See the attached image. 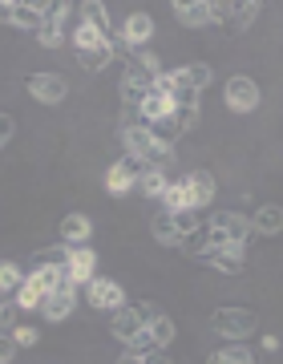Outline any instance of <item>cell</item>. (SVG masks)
<instances>
[{"instance_id": "7a4b0ae2", "label": "cell", "mask_w": 283, "mask_h": 364, "mask_svg": "<svg viewBox=\"0 0 283 364\" xmlns=\"http://www.w3.org/2000/svg\"><path fill=\"white\" fill-rule=\"evenodd\" d=\"M69 45H73V57H78L81 65L90 69V73H102L110 61H114V53H110V41L97 33V28H90L85 21H81L78 28H73V37H69Z\"/></svg>"}, {"instance_id": "7c38bea8", "label": "cell", "mask_w": 283, "mask_h": 364, "mask_svg": "<svg viewBox=\"0 0 283 364\" xmlns=\"http://www.w3.org/2000/svg\"><path fill=\"white\" fill-rule=\"evenodd\" d=\"M174 21L186 28H206V25H215V9H210V0H178L174 9Z\"/></svg>"}, {"instance_id": "f1b7e54d", "label": "cell", "mask_w": 283, "mask_h": 364, "mask_svg": "<svg viewBox=\"0 0 283 364\" xmlns=\"http://www.w3.org/2000/svg\"><path fill=\"white\" fill-rule=\"evenodd\" d=\"M138 186H142V195H146V198H158V203H162V195H166L170 178H166V170L150 166V170H146V174L138 178Z\"/></svg>"}, {"instance_id": "ac0fdd59", "label": "cell", "mask_w": 283, "mask_h": 364, "mask_svg": "<svg viewBox=\"0 0 283 364\" xmlns=\"http://www.w3.org/2000/svg\"><path fill=\"white\" fill-rule=\"evenodd\" d=\"M259 13H263V4H259V0H243V4H235V0H231V16L223 21V28H227L231 37H239V33H247V28L259 21Z\"/></svg>"}, {"instance_id": "ab89813d", "label": "cell", "mask_w": 283, "mask_h": 364, "mask_svg": "<svg viewBox=\"0 0 283 364\" xmlns=\"http://www.w3.org/2000/svg\"><path fill=\"white\" fill-rule=\"evenodd\" d=\"M263 352H279V336H271L267 332V336H263Z\"/></svg>"}, {"instance_id": "ffe728a7", "label": "cell", "mask_w": 283, "mask_h": 364, "mask_svg": "<svg viewBox=\"0 0 283 364\" xmlns=\"http://www.w3.org/2000/svg\"><path fill=\"white\" fill-rule=\"evenodd\" d=\"M41 25H45V9H41V0H13V28L37 33Z\"/></svg>"}, {"instance_id": "f35d334b", "label": "cell", "mask_w": 283, "mask_h": 364, "mask_svg": "<svg viewBox=\"0 0 283 364\" xmlns=\"http://www.w3.org/2000/svg\"><path fill=\"white\" fill-rule=\"evenodd\" d=\"M0 25H13V0H0Z\"/></svg>"}, {"instance_id": "4dcf8cb0", "label": "cell", "mask_w": 283, "mask_h": 364, "mask_svg": "<svg viewBox=\"0 0 283 364\" xmlns=\"http://www.w3.org/2000/svg\"><path fill=\"white\" fill-rule=\"evenodd\" d=\"M41 304H45V291H41L33 279H25L21 291H16V308H21V312H41Z\"/></svg>"}, {"instance_id": "d4e9b609", "label": "cell", "mask_w": 283, "mask_h": 364, "mask_svg": "<svg viewBox=\"0 0 283 364\" xmlns=\"http://www.w3.org/2000/svg\"><path fill=\"white\" fill-rule=\"evenodd\" d=\"M146 336H150V344L162 352L166 344H174V336H178V324H174L170 316H154V320L146 324Z\"/></svg>"}, {"instance_id": "603a6c76", "label": "cell", "mask_w": 283, "mask_h": 364, "mask_svg": "<svg viewBox=\"0 0 283 364\" xmlns=\"http://www.w3.org/2000/svg\"><path fill=\"white\" fill-rule=\"evenodd\" d=\"M81 21L90 28H97L105 41H114V25H110V13H105L102 0H85V4H81Z\"/></svg>"}, {"instance_id": "484cf974", "label": "cell", "mask_w": 283, "mask_h": 364, "mask_svg": "<svg viewBox=\"0 0 283 364\" xmlns=\"http://www.w3.org/2000/svg\"><path fill=\"white\" fill-rule=\"evenodd\" d=\"M206 364H255V352L247 348V344H227V348L210 352Z\"/></svg>"}, {"instance_id": "6da1fadb", "label": "cell", "mask_w": 283, "mask_h": 364, "mask_svg": "<svg viewBox=\"0 0 283 364\" xmlns=\"http://www.w3.org/2000/svg\"><path fill=\"white\" fill-rule=\"evenodd\" d=\"M122 146H126V154H129V158H138V162H146V166L166 170L170 162H174V142L158 138L154 126H146V122H134V117H129L126 126H122Z\"/></svg>"}, {"instance_id": "9a60e30c", "label": "cell", "mask_w": 283, "mask_h": 364, "mask_svg": "<svg viewBox=\"0 0 283 364\" xmlns=\"http://www.w3.org/2000/svg\"><path fill=\"white\" fill-rule=\"evenodd\" d=\"M182 182H186V195H191L194 210H203L206 203H215V174L210 170H191Z\"/></svg>"}, {"instance_id": "74e56055", "label": "cell", "mask_w": 283, "mask_h": 364, "mask_svg": "<svg viewBox=\"0 0 283 364\" xmlns=\"http://www.w3.org/2000/svg\"><path fill=\"white\" fill-rule=\"evenodd\" d=\"M117 364H146V352H134V348H126L122 356H117Z\"/></svg>"}, {"instance_id": "7402d4cb", "label": "cell", "mask_w": 283, "mask_h": 364, "mask_svg": "<svg viewBox=\"0 0 283 364\" xmlns=\"http://www.w3.org/2000/svg\"><path fill=\"white\" fill-rule=\"evenodd\" d=\"M138 114H142V122H146V126H162V122H166V117L174 114V102L150 90V97H146V102L138 105Z\"/></svg>"}, {"instance_id": "5b68a950", "label": "cell", "mask_w": 283, "mask_h": 364, "mask_svg": "<svg viewBox=\"0 0 283 364\" xmlns=\"http://www.w3.org/2000/svg\"><path fill=\"white\" fill-rule=\"evenodd\" d=\"M210 227H215V235H219L223 243H235V247H247V243L255 239L251 219L239 215V210H219V215H210Z\"/></svg>"}, {"instance_id": "836d02e7", "label": "cell", "mask_w": 283, "mask_h": 364, "mask_svg": "<svg viewBox=\"0 0 283 364\" xmlns=\"http://www.w3.org/2000/svg\"><path fill=\"white\" fill-rule=\"evenodd\" d=\"M37 340H41V332L33 324H16L13 328V344H16V348H33Z\"/></svg>"}, {"instance_id": "30bf717a", "label": "cell", "mask_w": 283, "mask_h": 364, "mask_svg": "<svg viewBox=\"0 0 283 364\" xmlns=\"http://www.w3.org/2000/svg\"><path fill=\"white\" fill-rule=\"evenodd\" d=\"M85 299H90L93 312H117V308H126V291L114 279H93L85 287Z\"/></svg>"}, {"instance_id": "f546056e", "label": "cell", "mask_w": 283, "mask_h": 364, "mask_svg": "<svg viewBox=\"0 0 283 364\" xmlns=\"http://www.w3.org/2000/svg\"><path fill=\"white\" fill-rule=\"evenodd\" d=\"M162 207H166V215H182V210H191V195H186V182H170L166 195H162Z\"/></svg>"}, {"instance_id": "d590c367", "label": "cell", "mask_w": 283, "mask_h": 364, "mask_svg": "<svg viewBox=\"0 0 283 364\" xmlns=\"http://www.w3.org/2000/svg\"><path fill=\"white\" fill-rule=\"evenodd\" d=\"M13 134H16V122H13L9 114H0V150L13 142Z\"/></svg>"}, {"instance_id": "5bb4252c", "label": "cell", "mask_w": 283, "mask_h": 364, "mask_svg": "<svg viewBox=\"0 0 283 364\" xmlns=\"http://www.w3.org/2000/svg\"><path fill=\"white\" fill-rule=\"evenodd\" d=\"M154 37V16L150 13H129L122 21V41L129 49H146V41Z\"/></svg>"}, {"instance_id": "2e32d148", "label": "cell", "mask_w": 283, "mask_h": 364, "mask_svg": "<svg viewBox=\"0 0 283 364\" xmlns=\"http://www.w3.org/2000/svg\"><path fill=\"white\" fill-rule=\"evenodd\" d=\"M206 263L215 267V272L223 275H239L247 267V247H235V243H223V247H215L210 255H206Z\"/></svg>"}, {"instance_id": "cb8c5ba5", "label": "cell", "mask_w": 283, "mask_h": 364, "mask_svg": "<svg viewBox=\"0 0 283 364\" xmlns=\"http://www.w3.org/2000/svg\"><path fill=\"white\" fill-rule=\"evenodd\" d=\"M150 235H154L162 247H178V243H182L178 223H174V215H166V210H162V215H154V223H150Z\"/></svg>"}, {"instance_id": "83f0119b", "label": "cell", "mask_w": 283, "mask_h": 364, "mask_svg": "<svg viewBox=\"0 0 283 364\" xmlns=\"http://www.w3.org/2000/svg\"><path fill=\"white\" fill-rule=\"evenodd\" d=\"M182 81H186L194 93H203L206 85L215 81V69L206 65V61H191V65H182Z\"/></svg>"}, {"instance_id": "1f68e13d", "label": "cell", "mask_w": 283, "mask_h": 364, "mask_svg": "<svg viewBox=\"0 0 283 364\" xmlns=\"http://www.w3.org/2000/svg\"><path fill=\"white\" fill-rule=\"evenodd\" d=\"M37 41L45 45V49H57V45H65V41H69V28H65L61 21H45V25L37 28Z\"/></svg>"}, {"instance_id": "9c48e42d", "label": "cell", "mask_w": 283, "mask_h": 364, "mask_svg": "<svg viewBox=\"0 0 283 364\" xmlns=\"http://www.w3.org/2000/svg\"><path fill=\"white\" fill-rule=\"evenodd\" d=\"M93 267H97V251L85 243V247H69V263H65V275H69V284L73 287H90L97 275H93Z\"/></svg>"}, {"instance_id": "ba28073f", "label": "cell", "mask_w": 283, "mask_h": 364, "mask_svg": "<svg viewBox=\"0 0 283 364\" xmlns=\"http://www.w3.org/2000/svg\"><path fill=\"white\" fill-rule=\"evenodd\" d=\"M223 102H227L231 114H251L259 105V85L247 77V73H235V77L223 85Z\"/></svg>"}, {"instance_id": "8d00e7d4", "label": "cell", "mask_w": 283, "mask_h": 364, "mask_svg": "<svg viewBox=\"0 0 283 364\" xmlns=\"http://www.w3.org/2000/svg\"><path fill=\"white\" fill-rule=\"evenodd\" d=\"M13 356H16L13 336H4V332H0V364H13Z\"/></svg>"}, {"instance_id": "d6a6232c", "label": "cell", "mask_w": 283, "mask_h": 364, "mask_svg": "<svg viewBox=\"0 0 283 364\" xmlns=\"http://www.w3.org/2000/svg\"><path fill=\"white\" fill-rule=\"evenodd\" d=\"M69 263V247H41L37 255H33V267H65Z\"/></svg>"}, {"instance_id": "44dd1931", "label": "cell", "mask_w": 283, "mask_h": 364, "mask_svg": "<svg viewBox=\"0 0 283 364\" xmlns=\"http://www.w3.org/2000/svg\"><path fill=\"white\" fill-rule=\"evenodd\" d=\"M251 227H255V235H283V207L279 203H263V207L251 215Z\"/></svg>"}, {"instance_id": "e575fe53", "label": "cell", "mask_w": 283, "mask_h": 364, "mask_svg": "<svg viewBox=\"0 0 283 364\" xmlns=\"http://www.w3.org/2000/svg\"><path fill=\"white\" fill-rule=\"evenodd\" d=\"M174 223H178V231H182V235H191L194 227H203L206 219H203V210H194V207H191V210H182V215H174Z\"/></svg>"}, {"instance_id": "3957f363", "label": "cell", "mask_w": 283, "mask_h": 364, "mask_svg": "<svg viewBox=\"0 0 283 364\" xmlns=\"http://www.w3.org/2000/svg\"><path fill=\"white\" fill-rule=\"evenodd\" d=\"M210 328H215L223 340L243 344V340L259 328V316L251 312V308H239V304H223V308H215V312H210Z\"/></svg>"}, {"instance_id": "e0dca14e", "label": "cell", "mask_w": 283, "mask_h": 364, "mask_svg": "<svg viewBox=\"0 0 283 364\" xmlns=\"http://www.w3.org/2000/svg\"><path fill=\"white\" fill-rule=\"evenodd\" d=\"M150 85H154L150 77H142L138 69L126 65V73H122V85H117V90H122V102H126V109H138V105L150 97Z\"/></svg>"}, {"instance_id": "d6986e66", "label": "cell", "mask_w": 283, "mask_h": 364, "mask_svg": "<svg viewBox=\"0 0 283 364\" xmlns=\"http://www.w3.org/2000/svg\"><path fill=\"white\" fill-rule=\"evenodd\" d=\"M90 235H93V223L85 219V215L73 210V215H65V219H61V243H65V247H85V243H90Z\"/></svg>"}, {"instance_id": "8992f818", "label": "cell", "mask_w": 283, "mask_h": 364, "mask_svg": "<svg viewBox=\"0 0 283 364\" xmlns=\"http://www.w3.org/2000/svg\"><path fill=\"white\" fill-rule=\"evenodd\" d=\"M25 90H28V97L41 102V105H61L65 97H69V81H65L61 73H28Z\"/></svg>"}, {"instance_id": "60d3db41", "label": "cell", "mask_w": 283, "mask_h": 364, "mask_svg": "<svg viewBox=\"0 0 283 364\" xmlns=\"http://www.w3.org/2000/svg\"><path fill=\"white\" fill-rule=\"evenodd\" d=\"M9 320H13V308H9V304H0V324H9Z\"/></svg>"}, {"instance_id": "8fae6325", "label": "cell", "mask_w": 283, "mask_h": 364, "mask_svg": "<svg viewBox=\"0 0 283 364\" xmlns=\"http://www.w3.org/2000/svg\"><path fill=\"white\" fill-rule=\"evenodd\" d=\"M215 247H223V239L215 235V227H210V219L203 223V227H194L191 235H182V243H178V251H186L191 259H206Z\"/></svg>"}, {"instance_id": "52a82bcc", "label": "cell", "mask_w": 283, "mask_h": 364, "mask_svg": "<svg viewBox=\"0 0 283 364\" xmlns=\"http://www.w3.org/2000/svg\"><path fill=\"white\" fill-rule=\"evenodd\" d=\"M146 170H150V166H146V162H138V158H129V154L117 158L114 166L105 170V191H110V195H129Z\"/></svg>"}, {"instance_id": "4fadbf2b", "label": "cell", "mask_w": 283, "mask_h": 364, "mask_svg": "<svg viewBox=\"0 0 283 364\" xmlns=\"http://www.w3.org/2000/svg\"><path fill=\"white\" fill-rule=\"evenodd\" d=\"M73 308H78V287H57V291H53V296H45V304H41V312H45V320H49V324L69 320V316H73Z\"/></svg>"}, {"instance_id": "4316f807", "label": "cell", "mask_w": 283, "mask_h": 364, "mask_svg": "<svg viewBox=\"0 0 283 364\" xmlns=\"http://www.w3.org/2000/svg\"><path fill=\"white\" fill-rule=\"evenodd\" d=\"M25 279H28L25 267H16L13 259H0V296H16Z\"/></svg>"}, {"instance_id": "277c9868", "label": "cell", "mask_w": 283, "mask_h": 364, "mask_svg": "<svg viewBox=\"0 0 283 364\" xmlns=\"http://www.w3.org/2000/svg\"><path fill=\"white\" fill-rule=\"evenodd\" d=\"M154 316L158 312L146 304V299H142V304H126V308H117V312H114V328H110V332H114L126 348H134V344H138V336L146 332V324H150Z\"/></svg>"}]
</instances>
